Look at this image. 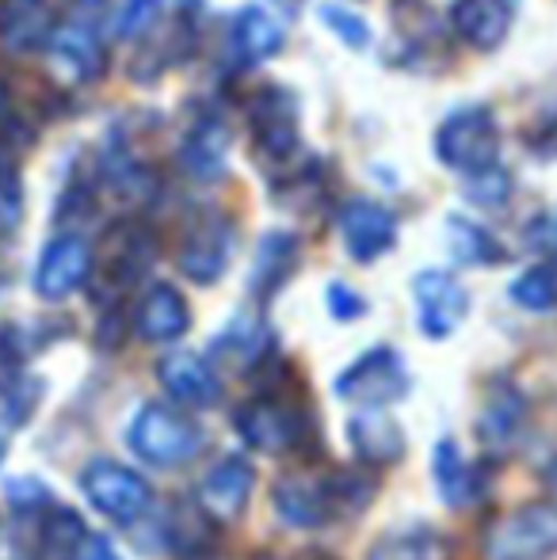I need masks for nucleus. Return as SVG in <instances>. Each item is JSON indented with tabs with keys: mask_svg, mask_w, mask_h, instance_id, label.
Segmentation results:
<instances>
[{
	"mask_svg": "<svg viewBox=\"0 0 557 560\" xmlns=\"http://www.w3.org/2000/svg\"><path fill=\"white\" fill-rule=\"evenodd\" d=\"M557 557V500H531L500 515L485 534V560Z\"/></svg>",
	"mask_w": 557,
	"mask_h": 560,
	"instance_id": "nucleus-1",
	"label": "nucleus"
},
{
	"mask_svg": "<svg viewBox=\"0 0 557 560\" xmlns=\"http://www.w3.org/2000/svg\"><path fill=\"white\" fill-rule=\"evenodd\" d=\"M436 156L454 172H477L497 168L500 161V126L489 107H462L446 115L436 130Z\"/></svg>",
	"mask_w": 557,
	"mask_h": 560,
	"instance_id": "nucleus-2",
	"label": "nucleus"
},
{
	"mask_svg": "<svg viewBox=\"0 0 557 560\" xmlns=\"http://www.w3.org/2000/svg\"><path fill=\"white\" fill-rule=\"evenodd\" d=\"M202 446V431L192 416H184L172 405H146L138 408L135 423H130V450L149 465H179L195 457Z\"/></svg>",
	"mask_w": 557,
	"mask_h": 560,
	"instance_id": "nucleus-3",
	"label": "nucleus"
},
{
	"mask_svg": "<svg viewBox=\"0 0 557 560\" xmlns=\"http://www.w3.org/2000/svg\"><path fill=\"white\" fill-rule=\"evenodd\" d=\"M336 397L359 408L394 405L409 393V370L394 347H374L363 359H356L340 377H336Z\"/></svg>",
	"mask_w": 557,
	"mask_h": 560,
	"instance_id": "nucleus-4",
	"label": "nucleus"
},
{
	"mask_svg": "<svg viewBox=\"0 0 557 560\" xmlns=\"http://www.w3.org/2000/svg\"><path fill=\"white\" fill-rule=\"evenodd\" d=\"M81 492L112 523H135L141 511L149 508V500H153L146 477H138L135 469L115 462H92L81 472Z\"/></svg>",
	"mask_w": 557,
	"mask_h": 560,
	"instance_id": "nucleus-5",
	"label": "nucleus"
},
{
	"mask_svg": "<svg viewBox=\"0 0 557 560\" xmlns=\"http://www.w3.org/2000/svg\"><path fill=\"white\" fill-rule=\"evenodd\" d=\"M417 298V325L428 339H446L459 332L469 313V294L451 271H420L413 279Z\"/></svg>",
	"mask_w": 557,
	"mask_h": 560,
	"instance_id": "nucleus-6",
	"label": "nucleus"
},
{
	"mask_svg": "<svg viewBox=\"0 0 557 560\" xmlns=\"http://www.w3.org/2000/svg\"><path fill=\"white\" fill-rule=\"evenodd\" d=\"M233 252V225L222 214H199L187 225V236L179 244V271L199 287H210L225 275Z\"/></svg>",
	"mask_w": 557,
	"mask_h": 560,
	"instance_id": "nucleus-7",
	"label": "nucleus"
},
{
	"mask_svg": "<svg viewBox=\"0 0 557 560\" xmlns=\"http://www.w3.org/2000/svg\"><path fill=\"white\" fill-rule=\"evenodd\" d=\"M233 423H237L241 439L253 450H264V454H287V450L302 446L305 439L302 412L279 397L248 400L245 408H237V420Z\"/></svg>",
	"mask_w": 557,
	"mask_h": 560,
	"instance_id": "nucleus-8",
	"label": "nucleus"
},
{
	"mask_svg": "<svg viewBox=\"0 0 557 560\" xmlns=\"http://www.w3.org/2000/svg\"><path fill=\"white\" fill-rule=\"evenodd\" d=\"M276 511L287 526L298 530H321L336 518V503H333V488H328V472L325 477H313V472H287L276 485Z\"/></svg>",
	"mask_w": 557,
	"mask_h": 560,
	"instance_id": "nucleus-9",
	"label": "nucleus"
},
{
	"mask_svg": "<svg viewBox=\"0 0 557 560\" xmlns=\"http://www.w3.org/2000/svg\"><path fill=\"white\" fill-rule=\"evenodd\" d=\"M340 236L348 244L351 259L374 264L397 244V218L371 199H351L340 210Z\"/></svg>",
	"mask_w": 557,
	"mask_h": 560,
	"instance_id": "nucleus-10",
	"label": "nucleus"
},
{
	"mask_svg": "<svg viewBox=\"0 0 557 560\" xmlns=\"http://www.w3.org/2000/svg\"><path fill=\"white\" fill-rule=\"evenodd\" d=\"M248 122L271 161H287L298 149V100L287 89H264L248 100Z\"/></svg>",
	"mask_w": 557,
	"mask_h": 560,
	"instance_id": "nucleus-11",
	"label": "nucleus"
},
{
	"mask_svg": "<svg viewBox=\"0 0 557 560\" xmlns=\"http://www.w3.org/2000/svg\"><path fill=\"white\" fill-rule=\"evenodd\" d=\"M156 374H161L164 393L184 408H210L222 400V377H218V370L195 351L164 354Z\"/></svg>",
	"mask_w": 557,
	"mask_h": 560,
	"instance_id": "nucleus-12",
	"label": "nucleus"
},
{
	"mask_svg": "<svg viewBox=\"0 0 557 560\" xmlns=\"http://www.w3.org/2000/svg\"><path fill=\"white\" fill-rule=\"evenodd\" d=\"M527 428V397L512 382H492L485 393L481 416H477V435L489 454H508L523 439Z\"/></svg>",
	"mask_w": 557,
	"mask_h": 560,
	"instance_id": "nucleus-13",
	"label": "nucleus"
},
{
	"mask_svg": "<svg viewBox=\"0 0 557 560\" xmlns=\"http://www.w3.org/2000/svg\"><path fill=\"white\" fill-rule=\"evenodd\" d=\"M92 271V248L81 236H58V241L46 244L43 259H38L35 271V290L46 302H61L73 290H81V282Z\"/></svg>",
	"mask_w": 557,
	"mask_h": 560,
	"instance_id": "nucleus-14",
	"label": "nucleus"
},
{
	"mask_svg": "<svg viewBox=\"0 0 557 560\" xmlns=\"http://www.w3.org/2000/svg\"><path fill=\"white\" fill-rule=\"evenodd\" d=\"M253 485H256L253 465L233 454V457H225V462H218L214 469L202 477L199 508L207 511L210 518H218V523H233V518L245 515Z\"/></svg>",
	"mask_w": 557,
	"mask_h": 560,
	"instance_id": "nucleus-15",
	"label": "nucleus"
},
{
	"mask_svg": "<svg viewBox=\"0 0 557 560\" xmlns=\"http://www.w3.org/2000/svg\"><path fill=\"white\" fill-rule=\"evenodd\" d=\"M348 443L367 469H386L405 457V431L382 408H363L348 420Z\"/></svg>",
	"mask_w": 557,
	"mask_h": 560,
	"instance_id": "nucleus-16",
	"label": "nucleus"
},
{
	"mask_svg": "<svg viewBox=\"0 0 557 560\" xmlns=\"http://www.w3.org/2000/svg\"><path fill=\"white\" fill-rule=\"evenodd\" d=\"M515 23V0H454L451 27L474 50L489 54L508 38Z\"/></svg>",
	"mask_w": 557,
	"mask_h": 560,
	"instance_id": "nucleus-17",
	"label": "nucleus"
},
{
	"mask_svg": "<svg viewBox=\"0 0 557 560\" xmlns=\"http://www.w3.org/2000/svg\"><path fill=\"white\" fill-rule=\"evenodd\" d=\"M156 256V241L146 225L138 222H123L112 233V256H107L100 282H107V294L119 298V290H127L130 282H138L146 275V267Z\"/></svg>",
	"mask_w": 557,
	"mask_h": 560,
	"instance_id": "nucleus-18",
	"label": "nucleus"
},
{
	"mask_svg": "<svg viewBox=\"0 0 557 560\" xmlns=\"http://www.w3.org/2000/svg\"><path fill=\"white\" fill-rule=\"evenodd\" d=\"M135 328L141 339H149V343H172V339H179L187 328H192V310H187V302L179 298L176 287L156 282V287H149L146 298L138 302Z\"/></svg>",
	"mask_w": 557,
	"mask_h": 560,
	"instance_id": "nucleus-19",
	"label": "nucleus"
},
{
	"mask_svg": "<svg viewBox=\"0 0 557 560\" xmlns=\"http://www.w3.org/2000/svg\"><path fill=\"white\" fill-rule=\"evenodd\" d=\"M431 477H436V488H439V495H443V503L454 511L474 508V503L485 495L481 469L462 457V450L454 439L436 443V454H431Z\"/></svg>",
	"mask_w": 557,
	"mask_h": 560,
	"instance_id": "nucleus-20",
	"label": "nucleus"
},
{
	"mask_svg": "<svg viewBox=\"0 0 557 560\" xmlns=\"http://www.w3.org/2000/svg\"><path fill=\"white\" fill-rule=\"evenodd\" d=\"M287 27L276 20V12H268L264 4H253L233 20L230 31V50L241 66H256V61H268L271 54H279Z\"/></svg>",
	"mask_w": 557,
	"mask_h": 560,
	"instance_id": "nucleus-21",
	"label": "nucleus"
},
{
	"mask_svg": "<svg viewBox=\"0 0 557 560\" xmlns=\"http://www.w3.org/2000/svg\"><path fill=\"white\" fill-rule=\"evenodd\" d=\"M54 38L50 15L38 0H4L0 4V43L12 54H35Z\"/></svg>",
	"mask_w": 557,
	"mask_h": 560,
	"instance_id": "nucleus-22",
	"label": "nucleus"
},
{
	"mask_svg": "<svg viewBox=\"0 0 557 560\" xmlns=\"http://www.w3.org/2000/svg\"><path fill=\"white\" fill-rule=\"evenodd\" d=\"M50 50L77 81H100V77H104V66H107L104 46H100L96 31H92L89 23H66V27H58L50 38Z\"/></svg>",
	"mask_w": 557,
	"mask_h": 560,
	"instance_id": "nucleus-23",
	"label": "nucleus"
},
{
	"mask_svg": "<svg viewBox=\"0 0 557 560\" xmlns=\"http://www.w3.org/2000/svg\"><path fill=\"white\" fill-rule=\"evenodd\" d=\"M225 156H230V130L218 118H202L179 149V161L195 179H218L225 172Z\"/></svg>",
	"mask_w": 557,
	"mask_h": 560,
	"instance_id": "nucleus-24",
	"label": "nucleus"
},
{
	"mask_svg": "<svg viewBox=\"0 0 557 560\" xmlns=\"http://www.w3.org/2000/svg\"><path fill=\"white\" fill-rule=\"evenodd\" d=\"M294 267H298L294 233H264L260 248H256V264H253V290L260 298L276 294L282 282L294 275Z\"/></svg>",
	"mask_w": 557,
	"mask_h": 560,
	"instance_id": "nucleus-25",
	"label": "nucleus"
},
{
	"mask_svg": "<svg viewBox=\"0 0 557 560\" xmlns=\"http://www.w3.org/2000/svg\"><path fill=\"white\" fill-rule=\"evenodd\" d=\"M446 236H451V252L459 264H469V267H492V264H504V244L481 229L469 218H446Z\"/></svg>",
	"mask_w": 557,
	"mask_h": 560,
	"instance_id": "nucleus-26",
	"label": "nucleus"
},
{
	"mask_svg": "<svg viewBox=\"0 0 557 560\" xmlns=\"http://www.w3.org/2000/svg\"><path fill=\"white\" fill-rule=\"evenodd\" d=\"M268 347H271V336H268V328H264V320L237 317L214 339V359H225V362H233V366H241V362L253 366L256 359L268 354Z\"/></svg>",
	"mask_w": 557,
	"mask_h": 560,
	"instance_id": "nucleus-27",
	"label": "nucleus"
},
{
	"mask_svg": "<svg viewBox=\"0 0 557 560\" xmlns=\"http://www.w3.org/2000/svg\"><path fill=\"white\" fill-rule=\"evenodd\" d=\"M439 557H443V541L428 526L382 534L371 546V553H367V560H439Z\"/></svg>",
	"mask_w": 557,
	"mask_h": 560,
	"instance_id": "nucleus-28",
	"label": "nucleus"
},
{
	"mask_svg": "<svg viewBox=\"0 0 557 560\" xmlns=\"http://www.w3.org/2000/svg\"><path fill=\"white\" fill-rule=\"evenodd\" d=\"M43 397V382L31 374H23L20 366L0 370V416H4L12 428L27 423L35 416V405Z\"/></svg>",
	"mask_w": 557,
	"mask_h": 560,
	"instance_id": "nucleus-29",
	"label": "nucleus"
},
{
	"mask_svg": "<svg viewBox=\"0 0 557 560\" xmlns=\"http://www.w3.org/2000/svg\"><path fill=\"white\" fill-rule=\"evenodd\" d=\"M89 541V530H84L81 515L69 508H50L43 523V553L50 560H77V553Z\"/></svg>",
	"mask_w": 557,
	"mask_h": 560,
	"instance_id": "nucleus-30",
	"label": "nucleus"
},
{
	"mask_svg": "<svg viewBox=\"0 0 557 560\" xmlns=\"http://www.w3.org/2000/svg\"><path fill=\"white\" fill-rule=\"evenodd\" d=\"M512 302L531 313L557 310V259H546V264H535L531 271H523L512 282Z\"/></svg>",
	"mask_w": 557,
	"mask_h": 560,
	"instance_id": "nucleus-31",
	"label": "nucleus"
},
{
	"mask_svg": "<svg viewBox=\"0 0 557 560\" xmlns=\"http://www.w3.org/2000/svg\"><path fill=\"white\" fill-rule=\"evenodd\" d=\"M169 534L179 553H202L210 546V515L202 508H192V503H176Z\"/></svg>",
	"mask_w": 557,
	"mask_h": 560,
	"instance_id": "nucleus-32",
	"label": "nucleus"
},
{
	"mask_svg": "<svg viewBox=\"0 0 557 560\" xmlns=\"http://www.w3.org/2000/svg\"><path fill=\"white\" fill-rule=\"evenodd\" d=\"M23 218V187L15 176V156L8 145H0V233H12Z\"/></svg>",
	"mask_w": 557,
	"mask_h": 560,
	"instance_id": "nucleus-33",
	"label": "nucleus"
},
{
	"mask_svg": "<svg viewBox=\"0 0 557 560\" xmlns=\"http://www.w3.org/2000/svg\"><path fill=\"white\" fill-rule=\"evenodd\" d=\"M466 199L477 202V207H504L508 199H512V176H508L504 168H489V172H477V176L466 179Z\"/></svg>",
	"mask_w": 557,
	"mask_h": 560,
	"instance_id": "nucleus-34",
	"label": "nucleus"
},
{
	"mask_svg": "<svg viewBox=\"0 0 557 560\" xmlns=\"http://www.w3.org/2000/svg\"><path fill=\"white\" fill-rule=\"evenodd\" d=\"M321 20H325L328 31H336V35L344 38V43L356 46V50H363V46L371 43V27H367V23L359 20L356 12H348V8H340V4H321Z\"/></svg>",
	"mask_w": 557,
	"mask_h": 560,
	"instance_id": "nucleus-35",
	"label": "nucleus"
},
{
	"mask_svg": "<svg viewBox=\"0 0 557 560\" xmlns=\"http://www.w3.org/2000/svg\"><path fill=\"white\" fill-rule=\"evenodd\" d=\"M325 302H328V313H333L336 320H356L367 313V302L348 287V282H328Z\"/></svg>",
	"mask_w": 557,
	"mask_h": 560,
	"instance_id": "nucleus-36",
	"label": "nucleus"
},
{
	"mask_svg": "<svg viewBox=\"0 0 557 560\" xmlns=\"http://www.w3.org/2000/svg\"><path fill=\"white\" fill-rule=\"evenodd\" d=\"M8 500L12 508H27V511H38V508H50V492H46L38 480H12L8 485Z\"/></svg>",
	"mask_w": 557,
	"mask_h": 560,
	"instance_id": "nucleus-37",
	"label": "nucleus"
},
{
	"mask_svg": "<svg viewBox=\"0 0 557 560\" xmlns=\"http://www.w3.org/2000/svg\"><path fill=\"white\" fill-rule=\"evenodd\" d=\"M156 8H161V0H127V12H123V27L119 35H141V31L149 27V23L156 20Z\"/></svg>",
	"mask_w": 557,
	"mask_h": 560,
	"instance_id": "nucleus-38",
	"label": "nucleus"
},
{
	"mask_svg": "<svg viewBox=\"0 0 557 560\" xmlns=\"http://www.w3.org/2000/svg\"><path fill=\"white\" fill-rule=\"evenodd\" d=\"M531 233H535L538 248H546V252H554V256H557V210H554V214H546V218H538Z\"/></svg>",
	"mask_w": 557,
	"mask_h": 560,
	"instance_id": "nucleus-39",
	"label": "nucleus"
},
{
	"mask_svg": "<svg viewBox=\"0 0 557 560\" xmlns=\"http://www.w3.org/2000/svg\"><path fill=\"white\" fill-rule=\"evenodd\" d=\"M77 560H123V557L115 553V546L107 538H89L81 553H77Z\"/></svg>",
	"mask_w": 557,
	"mask_h": 560,
	"instance_id": "nucleus-40",
	"label": "nucleus"
},
{
	"mask_svg": "<svg viewBox=\"0 0 557 560\" xmlns=\"http://www.w3.org/2000/svg\"><path fill=\"white\" fill-rule=\"evenodd\" d=\"M543 480H546V485H550L554 492H557V446L550 450V457H546V462H543Z\"/></svg>",
	"mask_w": 557,
	"mask_h": 560,
	"instance_id": "nucleus-41",
	"label": "nucleus"
},
{
	"mask_svg": "<svg viewBox=\"0 0 557 560\" xmlns=\"http://www.w3.org/2000/svg\"><path fill=\"white\" fill-rule=\"evenodd\" d=\"M77 8H81V12H100V8H104V0H73Z\"/></svg>",
	"mask_w": 557,
	"mask_h": 560,
	"instance_id": "nucleus-42",
	"label": "nucleus"
},
{
	"mask_svg": "<svg viewBox=\"0 0 557 560\" xmlns=\"http://www.w3.org/2000/svg\"><path fill=\"white\" fill-rule=\"evenodd\" d=\"M4 450H8V443H4V435H0V457H4Z\"/></svg>",
	"mask_w": 557,
	"mask_h": 560,
	"instance_id": "nucleus-43",
	"label": "nucleus"
}]
</instances>
